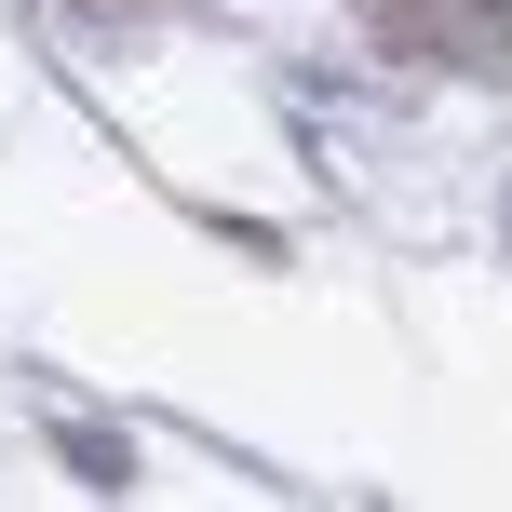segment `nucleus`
<instances>
[{
	"mask_svg": "<svg viewBox=\"0 0 512 512\" xmlns=\"http://www.w3.org/2000/svg\"><path fill=\"white\" fill-rule=\"evenodd\" d=\"M391 54L418 68H472V81H512V0H364Z\"/></svg>",
	"mask_w": 512,
	"mask_h": 512,
	"instance_id": "1",
	"label": "nucleus"
},
{
	"mask_svg": "<svg viewBox=\"0 0 512 512\" xmlns=\"http://www.w3.org/2000/svg\"><path fill=\"white\" fill-rule=\"evenodd\" d=\"M95 14H135V0H95Z\"/></svg>",
	"mask_w": 512,
	"mask_h": 512,
	"instance_id": "2",
	"label": "nucleus"
}]
</instances>
